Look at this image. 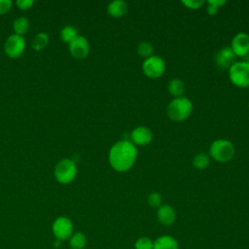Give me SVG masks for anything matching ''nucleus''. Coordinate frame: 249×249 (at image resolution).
I'll return each mask as SVG.
<instances>
[{
	"label": "nucleus",
	"instance_id": "nucleus-4",
	"mask_svg": "<svg viewBox=\"0 0 249 249\" xmlns=\"http://www.w3.org/2000/svg\"><path fill=\"white\" fill-rule=\"evenodd\" d=\"M53 173L58 183L69 184L77 175V165L72 160L63 159L55 164Z\"/></svg>",
	"mask_w": 249,
	"mask_h": 249
},
{
	"label": "nucleus",
	"instance_id": "nucleus-9",
	"mask_svg": "<svg viewBox=\"0 0 249 249\" xmlns=\"http://www.w3.org/2000/svg\"><path fill=\"white\" fill-rule=\"evenodd\" d=\"M68 49L70 54L73 57L77 59H83L87 57L89 53V44L86 37L78 35L73 41L68 44Z\"/></svg>",
	"mask_w": 249,
	"mask_h": 249
},
{
	"label": "nucleus",
	"instance_id": "nucleus-10",
	"mask_svg": "<svg viewBox=\"0 0 249 249\" xmlns=\"http://www.w3.org/2000/svg\"><path fill=\"white\" fill-rule=\"evenodd\" d=\"M231 48L236 56L245 57L249 53V35L245 32H238L231 40Z\"/></svg>",
	"mask_w": 249,
	"mask_h": 249
},
{
	"label": "nucleus",
	"instance_id": "nucleus-28",
	"mask_svg": "<svg viewBox=\"0 0 249 249\" xmlns=\"http://www.w3.org/2000/svg\"><path fill=\"white\" fill-rule=\"evenodd\" d=\"M13 6V2L11 0H0V15H4L8 13Z\"/></svg>",
	"mask_w": 249,
	"mask_h": 249
},
{
	"label": "nucleus",
	"instance_id": "nucleus-15",
	"mask_svg": "<svg viewBox=\"0 0 249 249\" xmlns=\"http://www.w3.org/2000/svg\"><path fill=\"white\" fill-rule=\"evenodd\" d=\"M154 249H179V244L172 235L162 234L154 240Z\"/></svg>",
	"mask_w": 249,
	"mask_h": 249
},
{
	"label": "nucleus",
	"instance_id": "nucleus-27",
	"mask_svg": "<svg viewBox=\"0 0 249 249\" xmlns=\"http://www.w3.org/2000/svg\"><path fill=\"white\" fill-rule=\"evenodd\" d=\"M16 5L19 10L26 11L32 8V6L34 5V1L33 0H18L16 2Z\"/></svg>",
	"mask_w": 249,
	"mask_h": 249
},
{
	"label": "nucleus",
	"instance_id": "nucleus-14",
	"mask_svg": "<svg viewBox=\"0 0 249 249\" xmlns=\"http://www.w3.org/2000/svg\"><path fill=\"white\" fill-rule=\"evenodd\" d=\"M127 3L124 0H114L110 2L107 6V13L112 18H122L124 17L127 12Z\"/></svg>",
	"mask_w": 249,
	"mask_h": 249
},
{
	"label": "nucleus",
	"instance_id": "nucleus-2",
	"mask_svg": "<svg viewBox=\"0 0 249 249\" xmlns=\"http://www.w3.org/2000/svg\"><path fill=\"white\" fill-rule=\"evenodd\" d=\"M193 112L192 101L186 96L173 98L167 106V115L169 119L175 122H182L188 119Z\"/></svg>",
	"mask_w": 249,
	"mask_h": 249
},
{
	"label": "nucleus",
	"instance_id": "nucleus-19",
	"mask_svg": "<svg viewBox=\"0 0 249 249\" xmlns=\"http://www.w3.org/2000/svg\"><path fill=\"white\" fill-rule=\"evenodd\" d=\"M49 35L45 32H39L37 33L33 40H32V48L35 50V51H42L44 50L48 44H49Z\"/></svg>",
	"mask_w": 249,
	"mask_h": 249
},
{
	"label": "nucleus",
	"instance_id": "nucleus-8",
	"mask_svg": "<svg viewBox=\"0 0 249 249\" xmlns=\"http://www.w3.org/2000/svg\"><path fill=\"white\" fill-rule=\"evenodd\" d=\"M25 46L26 43L23 36H19L14 33L6 39L4 44V51L7 56L11 58H18L23 53Z\"/></svg>",
	"mask_w": 249,
	"mask_h": 249
},
{
	"label": "nucleus",
	"instance_id": "nucleus-20",
	"mask_svg": "<svg viewBox=\"0 0 249 249\" xmlns=\"http://www.w3.org/2000/svg\"><path fill=\"white\" fill-rule=\"evenodd\" d=\"M78 30L76 27L72 26V25H66L64 26L61 30H60V33H59V36H60V39L69 44L71 41H73L77 36H78Z\"/></svg>",
	"mask_w": 249,
	"mask_h": 249
},
{
	"label": "nucleus",
	"instance_id": "nucleus-26",
	"mask_svg": "<svg viewBox=\"0 0 249 249\" xmlns=\"http://www.w3.org/2000/svg\"><path fill=\"white\" fill-rule=\"evenodd\" d=\"M181 3L189 9L197 10V9L201 8L205 2L203 0H182Z\"/></svg>",
	"mask_w": 249,
	"mask_h": 249
},
{
	"label": "nucleus",
	"instance_id": "nucleus-30",
	"mask_svg": "<svg viewBox=\"0 0 249 249\" xmlns=\"http://www.w3.org/2000/svg\"><path fill=\"white\" fill-rule=\"evenodd\" d=\"M248 106H249V104H248Z\"/></svg>",
	"mask_w": 249,
	"mask_h": 249
},
{
	"label": "nucleus",
	"instance_id": "nucleus-18",
	"mask_svg": "<svg viewBox=\"0 0 249 249\" xmlns=\"http://www.w3.org/2000/svg\"><path fill=\"white\" fill-rule=\"evenodd\" d=\"M168 90L171 95L175 97H180L183 96V93L185 91V85L182 80L179 78H174L172 79L169 84H168Z\"/></svg>",
	"mask_w": 249,
	"mask_h": 249
},
{
	"label": "nucleus",
	"instance_id": "nucleus-24",
	"mask_svg": "<svg viewBox=\"0 0 249 249\" xmlns=\"http://www.w3.org/2000/svg\"><path fill=\"white\" fill-rule=\"evenodd\" d=\"M147 202L151 207L154 208H159L161 204H162V197L160 193L157 192H153L151 193L148 197H147Z\"/></svg>",
	"mask_w": 249,
	"mask_h": 249
},
{
	"label": "nucleus",
	"instance_id": "nucleus-16",
	"mask_svg": "<svg viewBox=\"0 0 249 249\" xmlns=\"http://www.w3.org/2000/svg\"><path fill=\"white\" fill-rule=\"evenodd\" d=\"M87 242V236L82 231H74L68 239L70 249H85Z\"/></svg>",
	"mask_w": 249,
	"mask_h": 249
},
{
	"label": "nucleus",
	"instance_id": "nucleus-22",
	"mask_svg": "<svg viewBox=\"0 0 249 249\" xmlns=\"http://www.w3.org/2000/svg\"><path fill=\"white\" fill-rule=\"evenodd\" d=\"M137 53L140 56L144 57L145 59L152 56L154 53L153 45L148 41H142L137 46Z\"/></svg>",
	"mask_w": 249,
	"mask_h": 249
},
{
	"label": "nucleus",
	"instance_id": "nucleus-5",
	"mask_svg": "<svg viewBox=\"0 0 249 249\" xmlns=\"http://www.w3.org/2000/svg\"><path fill=\"white\" fill-rule=\"evenodd\" d=\"M230 80L238 88L249 87V64L245 61H235L229 68Z\"/></svg>",
	"mask_w": 249,
	"mask_h": 249
},
{
	"label": "nucleus",
	"instance_id": "nucleus-1",
	"mask_svg": "<svg viewBox=\"0 0 249 249\" xmlns=\"http://www.w3.org/2000/svg\"><path fill=\"white\" fill-rule=\"evenodd\" d=\"M137 154V148L131 141L120 140L109 151V163L116 171H127L135 163Z\"/></svg>",
	"mask_w": 249,
	"mask_h": 249
},
{
	"label": "nucleus",
	"instance_id": "nucleus-25",
	"mask_svg": "<svg viewBox=\"0 0 249 249\" xmlns=\"http://www.w3.org/2000/svg\"><path fill=\"white\" fill-rule=\"evenodd\" d=\"M208 6H207V13L210 16H214L218 13V9L219 7L223 6L224 4H226V0H209L207 2Z\"/></svg>",
	"mask_w": 249,
	"mask_h": 249
},
{
	"label": "nucleus",
	"instance_id": "nucleus-13",
	"mask_svg": "<svg viewBox=\"0 0 249 249\" xmlns=\"http://www.w3.org/2000/svg\"><path fill=\"white\" fill-rule=\"evenodd\" d=\"M236 55L232 52L231 47H224L216 53L215 60L218 66L222 68H230L235 62Z\"/></svg>",
	"mask_w": 249,
	"mask_h": 249
},
{
	"label": "nucleus",
	"instance_id": "nucleus-23",
	"mask_svg": "<svg viewBox=\"0 0 249 249\" xmlns=\"http://www.w3.org/2000/svg\"><path fill=\"white\" fill-rule=\"evenodd\" d=\"M134 249H154V240L148 236H140L134 243Z\"/></svg>",
	"mask_w": 249,
	"mask_h": 249
},
{
	"label": "nucleus",
	"instance_id": "nucleus-17",
	"mask_svg": "<svg viewBox=\"0 0 249 249\" xmlns=\"http://www.w3.org/2000/svg\"><path fill=\"white\" fill-rule=\"evenodd\" d=\"M29 27H30L29 20L24 17L18 18L13 22V29L15 31V34L19 36H23L24 34H26L27 31L29 30Z\"/></svg>",
	"mask_w": 249,
	"mask_h": 249
},
{
	"label": "nucleus",
	"instance_id": "nucleus-12",
	"mask_svg": "<svg viewBox=\"0 0 249 249\" xmlns=\"http://www.w3.org/2000/svg\"><path fill=\"white\" fill-rule=\"evenodd\" d=\"M157 219L163 226H171L176 221V212L169 204H161L157 209Z\"/></svg>",
	"mask_w": 249,
	"mask_h": 249
},
{
	"label": "nucleus",
	"instance_id": "nucleus-29",
	"mask_svg": "<svg viewBox=\"0 0 249 249\" xmlns=\"http://www.w3.org/2000/svg\"><path fill=\"white\" fill-rule=\"evenodd\" d=\"M245 57H246V60H245V62H247V63L249 64V53H248V54H247Z\"/></svg>",
	"mask_w": 249,
	"mask_h": 249
},
{
	"label": "nucleus",
	"instance_id": "nucleus-6",
	"mask_svg": "<svg viewBox=\"0 0 249 249\" xmlns=\"http://www.w3.org/2000/svg\"><path fill=\"white\" fill-rule=\"evenodd\" d=\"M52 232L57 241L68 240L74 232L72 221L66 216H59L52 224Z\"/></svg>",
	"mask_w": 249,
	"mask_h": 249
},
{
	"label": "nucleus",
	"instance_id": "nucleus-21",
	"mask_svg": "<svg viewBox=\"0 0 249 249\" xmlns=\"http://www.w3.org/2000/svg\"><path fill=\"white\" fill-rule=\"evenodd\" d=\"M209 162L210 159L206 153H198L194 157L193 160V165L199 170L206 168L209 165Z\"/></svg>",
	"mask_w": 249,
	"mask_h": 249
},
{
	"label": "nucleus",
	"instance_id": "nucleus-7",
	"mask_svg": "<svg viewBox=\"0 0 249 249\" xmlns=\"http://www.w3.org/2000/svg\"><path fill=\"white\" fill-rule=\"evenodd\" d=\"M142 70L147 77L151 79H157L161 77L164 73L165 62L160 56L153 54L144 60L142 64Z\"/></svg>",
	"mask_w": 249,
	"mask_h": 249
},
{
	"label": "nucleus",
	"instance_id": "nucleus-11",
	"mask_svg": "<svg viewBox=\"0 0 249 249\" xmlns=\"http://www.w3.org/2000/svg\"><path fill=\"white\" fill-rule=\"evenodd\" d=\"M130 138H131V142L134 145L145 146V145H148L149 143H151V141L153 139V132L150 128L140 125V126L135 127L131 131Z\"/></svg>",
	"mask_w": 249,
	"mask_h": 249
},
{
	"label": "nucleus",
	"instance_id": "nucleus-3",
	"mask_svg": "<svg viewBox=\"0 0 249 249\" xmlns=\"http://www.w3.org/2000/svg\"><path fill=\"white\" fill-rule=\"evenodd\" d=\"M234 155V147L232 143L227 139H217L212 142L209 148V156L219 162H227L232 159Z\"/></svg>",
	"mask_w": 249,
	"mask_h": 249
}]
</instances>
